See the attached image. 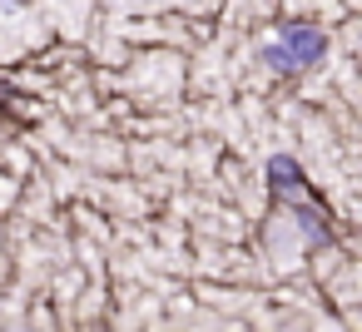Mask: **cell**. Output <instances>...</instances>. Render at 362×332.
<instances>
[{
	"mask_svg": "<svg viewBox=\"0 0 362 332\" xmlns=\"http://www.w3.org/2000/svg\"><path fill=\"white\" fill-rule=\"evenodd\" d=\"M322 50H327L322 30H313V25H283V35L263 50V65L278 70V75H293V70L322 60Z\"/></svg>",
	"mask_w": 362,
	"mask_h": 332,
	"instance_id": "1",
	"label": "cell"
},
{
	"mask_svg": "<svg viewBox=\"0 0 362 332\" xmlns=\"http://www.w3.org/2000/svg\"><path fill=\"white\" fill-rule=\"evenodd\" d=\"M268 179H273V194H283V198H303V169L288 159V154H273L268 159Z\"/></svg>",
	"mask_w": 362,
	"mask_h": 332,
	"instance_id": "2",
	"label": "cell"
}]
</instances>
